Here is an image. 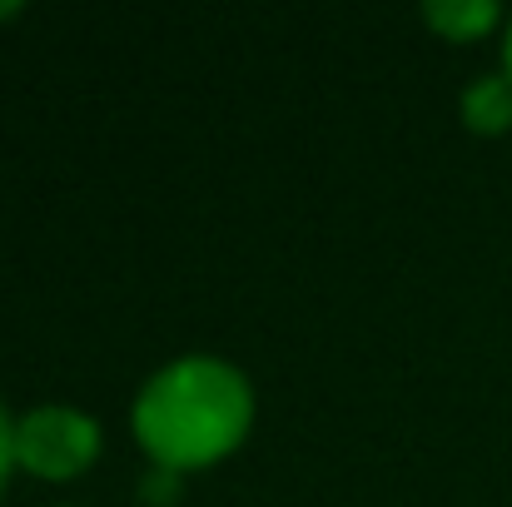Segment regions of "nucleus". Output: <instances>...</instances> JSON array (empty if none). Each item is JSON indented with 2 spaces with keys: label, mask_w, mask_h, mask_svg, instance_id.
<instances>
[{
  "label": "nucleus",
  "mask_w": 512,
  "mask_h": 507,
  "mask_svg": "<svg viewBox=\"0 0 512 507\" xmlns=\"http://www.w3.org/2000/svg\"><path fill=\"white\" fill-rule=\"evenodd\" d=\"M503 75L512 80V15H508V25H503Z\"/></svg>",
  "instance_id": "7"
},
{
  "label": "nucleus",
  "mask_w": 512,
  "mask_h": 507,
  "mask_svg": "<svg viewBox=\"0 0 512 507\" xmlns=\"http://www.w3.org/2000/svg\"><path fill=\"white\" fill-rule=\"evenodd\" d=\"M458 120H463L473 135H483V140L508 135L512 130V80L508 75H503V70L473 75V80L463 85V95H458Z\"/></svg>",
  "instance_id": "4"
},
{
  "label": "nucleus",
  "mask_w": 512,
  "mask_h": 507,
  "mask_svg": "<svg viewBox=\"0 0 512 507\" xmlns=\"http://www.w3.org/2000/svg\"><path fill=\"white\" fill-rule=\"evenodd\" d=\"M259 418L254 378L224 353H179L130 398V433L150 468L199 473L234 458Z\"/></svg>",
  "instance_id": "1"
},
{
  "label": "nucleus",
  "mask_w": 512,
  "mask_h": 507,
  "mask_svg": "<svg viewBox=\"0 0 512 507\" xmlns=\"http://www.w3.org/2000/svg\"><path fill=\"white\" fill-rule=\"evenodd\" d=\"M10 473H15V418H10V408L0 398V488H5Z\"/></svg>",
  "instance_id": "6"
},
{
  "label": "nucleus",
  "mask_w": 512,
  "mask_h": 507,
  "mask_svg": "<svg viewBox=\"0 0 512 507\" xmlns=\"http://www.w3.org/2000/svg\"><path fill=\"white\" fill-rule=\"evenodd\" d=\"M423 25L438 40L473 45V40L493 35L498 25H508V10L498 0H423Z\"/></svg>",
  "instance_id": "3"
},
{
  "label": "nucleus",
  "mask_w": 512,
  "mask_h": 507,
  "mask_svg": "<svg viewBox=\"0 0 512 507\" xmlns=\"http://www.w3.org/2000/svg\"><path fill=\"white\" fill-rule=\"evenodd\" d=\"M15 15H25V5L20 0H0V20H15Z\"/></svg>",
  "instance_id": "8"
},
{
  "label": "nucleus",
  "mask_w": 512,
  "mask_h": 507,
  "mask_svg": "<svg viewBox=\"0 0 512 507\" xmlns=\"http://www.w3.org/2000/svg\"><path fill=\"white\" fill-rule=\"evenodd\" d=\"M50 507H80V503H50Z\"/></svg>",
  "instance_id": "9"
},
{
  "label": "nucleus",
  "mask_w": 512,
  "mask_h": 507,
  "mask_svg": "<svg viewBox=\"0 0 512 507\" xmlns=\"http://www.w3.org/2000/svg\"><path fill=\"white\" fill-rule=\"evenodd\" d=\"M105 453V428L75 403H35L15 413V468L40 483H75Z\"/></svg>",
  "instance_id": "2"
},
{
  "label": "nucleus",
  "mask_w": 512,
  "mask_h": 507,
  "mask_svg": "<svg viewBox=\"0 0 512 507\" xmlns=\"http://www.w3.org/2000/svg\"><path fill=\"white\" fill-rule=\"evenodd\" d=\"M184 498V478L179 473H165V468H150L140 478V503L145 507H174Z\"/></svg>",
  "instance_id": "5"
}]
</instances>
